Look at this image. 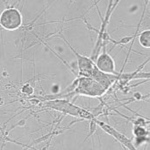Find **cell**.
Instances as JSON below:
<instances>
[{
  "instance_id": "cell-3",
  "label": "cell",
  "mask_w": 150,
  "mask_h": 150,
  "mask_svg": "<svg viewBox=\"0 0 150 150\" xmlns=\"http://www.w3.org/2000/svg\"><path fill=\"white\" fill-rule=\"evenodd\" d=\"M0 25L7 31H16L20 28L23 25V16L20 11L14 6L3 10L0 15Z\"/></svg>"
},
{
  "instance_id": "cell-2",
  "label": "cell",
  "mask_w": 150,
  "mask_h": 150,
  "mask_svg": "<svg viewBox=\"0 0 150 150\" xmlns=\"http://www.w3.org/2000/svg\"><path fill=\"white\" fill-rule=\"evenodd\" d=\"M47 106L54 110H57L63 114H69L75 117H80L83 120H91L95 118L94 114L88 110L82 109L76 105H74L68 100H50L47 102Z\"/></svg>"
},
{
  "instance_id": "cell-6",
  "label": "cell",
  "mask_w": 150,
  "mask_h": 150,
  "mask_svg": "<svg viewBox=\"0 0 150 150\" xmlns=\"http://www.w3.org/2000/svg\"><path fill=\"white\" fill-rule=\"evenodd\" d=\"M95 64L98 69L105 73L120 75V73L116 72V66L113 58L105 51V48H104V51L98 55Z\"/></svg>"
},
{
  "instance_id": "cell-4",
  "label": "cell",
  "mask_w": 150,
  "mask_h": 150,
  "mask_svg": "<svg viewBox=\"0 0 150 150\" xmlns=\"http://www.w3.org/2000/svg\"><path fill=\"white\" fill-rule=\"evenodd\" d=\"M62 38L65 40V42L68 44L69 47L72 50L73 54H75V56L76 57V61H77V66H78V76H91L94 67H95V63L94 61L91 58H88L84 55H82L81 54H79L69 43V41L66 40V38L63 35H61Z\"/></svg>"
},
{
  "instance_id": "cell-9",
  "label": "cell",
  "mask_w": 150,
  "mask_h": 150,
  "mask_svg": "<svg viewBox=\"0 0 150 150\" xmlns=\"http://www.w3.org/2000/svg\"><path fill=\"white\" fill-rule=\"evenodd\" d=\"M138 40L140 45L144 47L149 49L150 48V30H144L140 34L138 35Z\"/></svg>"
},
{
  "instance_id": "cell-5",
  "label": "cell",
  "mask_w": 150,
  "mask_h": 150,
  "mask_svg": "<svg viewBox=\"0 0 150 150\" xmlns=\"http://www.w3.org/2000/svg\"><path fill=\"white\" fill-rule=\"evenodd\" d=\"M96 123L98 124V126L103 130L105 131L106 134L112 135L117 142H119L121 145H123L126 149H128L135 150L136 149V147L135 145L134 144V142L132 141V139L130 138H127L125 134H121L120 132L117 131L114 127H112V126L106 124L105 122H103V121H100L98 120H97L96 118L94 119Z\"/></svg>"
},
{
  "instance_id": "cell-1",
  "label": "cell",
  "mask_w": 150,
  "mask_h": 150,
  "mask_svg": "<svg viewBox=\"0 0 150 150\" xmlns=\"http://www.w3.org/2000/svg\"><path fill=\"white\" fill-rule=\"evenodd\" d=\"M106 91L107 90L91 76H76L69 88L64 92H68V94H63V96L83 95L91 98H100Z\"/></svg>"
},
{
  "instance_id": "cell-7",
  "label": "cell",
  "mask_w": 150,
  "mask_h": 150,
  "mask_svg": "<svg viewBox=\"0 0 150 150\" xmlns=\"http://www.w3.org/2000/svg\"><path fill=\"white\" fill-rule=\"evenodd\" d=\"M119 76L120 75L105 73V72L101 71L99 69H98V67L95 64L93 72H92V74H91V76L93 79H95L98 83H99L104 88H105L106 90H108V89H110L112 87V85L113 84V83L116 82L119 79Z\"/></svg>"
},
{
  "instance_id": "cell-8",
  "label": "cell",
  "mask_w": 150,
  "mask_h": 150,
  "mask_svg": "<svg viewBox=\"0 0 150 150\" xmlns=\"http://www.w3.org/2000/svg\"><path fill=\"white\" fill-rule=\"evenodd\" d=\"M133 134L134 138H149V130L145 125L134 124Z\"/></svg>"
}]
</instances>
